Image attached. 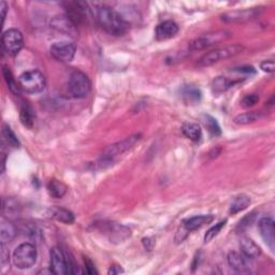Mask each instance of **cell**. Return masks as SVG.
<instances>
[{
	"label": "cell",
	"mask_w": 275,
	"mask_h": 275,
	"mask_svg": "<svg viewBox=\"0 0 275 275\" xmlns=\"http://www.w3.org/2000/svg\"><path fill=\"white\" fill-rule=\"evenodd\" d=\"M84 265L87 274H98L95 265H93V262L89 258V257H84Z\"/></svg>",
	"instance_id": "8d00e7d4"
},
{
	"label": "cell",
	"mask_w": 275,
	"mask_h": 275,
	"mask_svg": "<svg viewBox=\"0 0 275 275\" xmlns=\"http://www.w3.org/2000/svg\"><path fill=\"white\" fill-rule=\"evenodd\" d=\"M227 262L233 271L241 274H248L251 272V265L249 258L239 251H230L227 255Z\"/></svg>",
	"instance_id": "5bb4252c"
},
{
	"label": "cell",
	"mask_w": 275,
	"mask_h": 275,
	"mask_svg": "<svg viewBox=\"0 0 275 275\" xmlns=\"http://www.w3.org/2000/svg\"><path fill=\"white\" fill-rule=\"evenodd\" d=\"M182 132L184 136L194 142L200 141L202 137L201 127L195 122H185L182 126Z\"/></svg>",
	"instance_id": "7402d4cb"
},
{
	"label": "cell",
	"mask_w": 275,
	"mask_h": 275,
	"mask_svg": "<svg viewBox=\"0 0 275 275\" xmlns=\"http://www.w3.org/2000/svg\"><path fill=\"white\" fill-rule=\"evenodd\" d=\"M213 220H214V216L211 214L192 216V217L187 218L183 221V226L190 232V231L199 229V228H201L204 225L211 224Z\"/></svg>",
	"instance_id": "ffe728a7"
},
{
	"label": "cell",
	"mask_w": 275,
	"mask_h": 275,
	"mask_svg": "<svg viewBox=\"0 0 275 275\" xmlns=\"http://www.w3.org/2000/svg\"><path fill=\"white\" fill-rule=\"evenodd\" d=\"M51 216L62 224L71 225L74 223V215L67 209L63 208H53L51 209Z\"/></svg>",
	"instance_id": "44dd1931"
},
{
	"label": "cell",
	"mask_w": 275,
	"mask_h": 275,
	"mask_svg": "<svg viewBox=\"0 0 275 275\" xmlns=\"http://www.w3.org/2000/svg\"><path fill=\"white\" fill-rule=\"evenodd\" d=\"M261 114L259 112H246L238 115L235 119V122L237 125H248L251 122H255L260 119Z\"/></svg>",
	"instance_id": "f1b7e54d"
},
{
	"label": "cell",
	"mask_w": 275,
	"mask_h": 275,
	"mask_svg": "<svg viewBox=\"0 0 275 275\" xmlns=\"http://www.w3.org/2000/svg\"><path fill=\"white\" fill-rule=\"evenodd\" d=\"M2 75L4 78L5 83L8 85L9 91L15 96L21 95V90H22L21 86L20 84H17V82L15 81L12 72H11V70L7 66H3L2 68Z\"/></svg>",
	"instance_id": "d4e9b609"
},
{
	"label": "cell",
	"mask_w": 275,
	"mask_h": 275,
	"mask_svg": "<svg viewBox=\"0 0 275 275\" xmlns=\"http://www.w3.org/2000/svg\"><path fill=\"white\" fill-rule=\"evenodd\" d=\"M250 204V198L246 195H239L233 199V201L230 204L229 212L230 214H237L240 213L241 211H244L247 209Z\"/></svg>",
	"instance_id": "cb8c5ba5"
},
{
	"label": "cell",
	"mask_w": 275,
	"mask_h": 275,
	"mask_svg": "<svg viewBox=\"0 0 275 275\" xmlns=\"http://www.w3.org/2000/svg\"><path fill=\"white\" fill-rule=\"evenodd\" d=\"M48 191L52 197L61 199L66 195L67 186L63 184L62 182H61V181L53 179V180L50 181L49 184H48Z\"/></svg>",
	"instance_id": "484cf974"
},
{
	"label": "cell",
	"mask_w": 275,
	"mask_h": 275,
	"mask_svg": "<svg viewBox=\"0 0 275 275\" xmlns=\"http://www.w3.org/2000/svg\"><path fill=\"white\" fill-rule=\"evenodd\" d=\"M50 52L56 61L69 62L73 60L75 52H77V45L70 41H58V42L52 44Z\"/></svg>",
	"instance_id": "9c48e42d"
},
{
	"label": "cell",
	"mask_w": 275,
	"mask_h": 275,
	"mask_svg": "<svg viewBox=\"0 0 275 275\" xmlns=\"http://www.w3.org/2000/svg\"><path fill=\"white\" fill-rule=\"evenodd\" d=\"M0 9H1V16H2V24L4 23L5 17H7V11H8V4L5 1L0 2Z\"/></svg>",
	"instance_id": "60d3db41"
},
{
	"label": "cell",
	"mask_w": 275,
	"mask_h": 275,
	"mask_svg": "<svg viewBox=\"0 0 275 275\" xmlns=\"http://www.w3.org/2000/svg\"><path fill=\"white\" fill-rule=\"evenodd\" d=\"M100 229L113 243L124 242L131 236L129 228L119 223H103L100 225Z\"/></svg>",
	"instance_id": "30bf717a"
},
{
	"label": "cell",
	"mask_w": 275,
	"mask_h": 275,
	"mask_svg": "<svg viewBox=\"0 0 275 275\" xmlns=\"http://www.w3.org/2000/svg\"><path fill=\"white\" fill-rule=\"evenodd\" d=\"M20 119L22 124L25 127L31 129L34 122V112L31 105L24 103L21 107V112H20Z\"/></svg>",
	"instance_id": "4316f807"
},
{
	"label": "cell",
	"mask_w": 275,
	"mask_h": 275,
	"mask_svg": "<svg viewBox=\"0 0 275 275\" xmlns=\"http://www.w3.org/2000/svg\"><path fill=\"white\" fill-rule=\"evenodd\" d=\"M255 219H256V212H251V213L247 214L246 216H244V217L241 220H240L237 229L240 232L246 230L247 228H249L251 225H253Z\"/></svg>",
	"instance_id": "d6a6232c"
},
{
	"label": "cell",
	"mask_w": 275,
	"mask_h": 275,
	"mask_svg": "<svg viewBox=\"0 0 275 275\" xmlns=\"http://www.w3.org/2000/svg\"><path fill=\"white\" fill-rule=\"evenodd\" d=\"M24 45V38L20 31L11 28L2 34V50L11 56L19 54Z\"/></svg>",
	"instance_id": "ba28073f"
},
{
	"label": "cell",
	"mask_w": 275,
	"mask_h": 275,
	"mask_svg": "<svg viewBox=\"0 0 275 275\" xmlns=\"http://www.w3.org/2000/svg\"><path fill=\"white\" fill-rule=\"evenodd\" d=\"M95 16L102 29L113 36H122L129 28V23L118 11L109 5H100L95 11Z\"/></svg>",
	"instance_id": "6da1fadb"
},
{
	"label": "cell",
	"mask_w": 275,
	"mask_h": 275,
	"mask_svg": "<svg viewBox=\"0 0 275 275\" xmlns=\"http://www.w3.org/2000/svg\"><path fill=\"white\" fill-rule=\"evenodd\" d=\"M38 258V251L36 246L31 243H23L17 246L12 256L14 266L21 270L31 268Z\"/></svg>",
	"instance_id": "277c9868"
},
{
	"label": "cell",
	"mask_w": 275,
	"mask_h": 275,
	"mask_svg": "<svg viewBox=\"0 0 275 275\" xmlns=\"http://www.w3.org/2000/svg\"><path fill=\"white\" fill-rule=\"evenodd\" d=\"M235 83L236 82L230 81L226 77H217L213 80L212 84H211V90L214 93H223L229 90Z\"/></svg>",
	"instance_id": "603a6c76"
},
{
	"label": "cell",
	"mask_w": 275,
	"mask_h": 275,
	"mask_svg": "<svg viewBox=\"0 0 275 275\" xmlns=\"http://www.w3.org/2000/svg\"><path fill=\"white\" fill-rule=\"evenodd\" d=\"M66 11L67 16L71 20L75 25L81 24L83 22L87 15L90 14L91 9L89 8V4L86 2L82 1H75V2H68L66 4Z\"/></svg>",
	"instance_id": "4fadbf2b"
},
{
	"label": "cell",
	"mask_w": 275,
	"mask_h": 275,
	"mask_svg": "<svg viewBox=\"0 0 275 275\" xmlns=\"http://www.w3.org/2000/svg\"><path fill=\"white\" fill-rule=\"evenodd\" d=\"M226 224H227V219H224V220H220L219 223L215 224L212 228H210V229L207 231L206 236H204V242L209 243L210 241H212V240L216 236H218V233L223 230V228L226 226Z\"/></svg>",
	"instance_id": "4dcf8cb0"
},
{
	"label": "cell",
	"mask_w": 275,
	"mask_h": 275,
	"mask_svg": "<svg viewBox=\"0 0 275 275\" xmlns=\"http://www.w3.org/2000/svg\"><path fill=\"white\" fill-rule=\"evenodd\" d=\"M240 248H241V253L249 259L258 258L261 255V248L248 237H242L240 239Z\"/></svg>",
	"instance_id": "e0dca14e"
},
{
	"label": "cell",
	"mask_w": 275,
	"mask_h": 275,
	"mask_svg": "<svg viewBox=\"0 0 275 275\" xmlns=\"http://www.w3.org/2000/svg\"><path fill=\"white\" fill-rule=\"evenodd\" d=\"M259 101V96L256 93H250V95H246L242 99V105L244 108H250L254 107L256 103Z\"/></svg>",
	"instance_id": "e575fe53"
},
{
	"label": "cell",
	"mask_w": 275,
	"mask_h": 275,
	"mask_svg": "<svg viewBox=\"0 0 275 275\" xmlns=\"http://www.w3.org/2000/svg\"><path fill=\"white\" fill-rule=\"evenodd\" d=\"M141 139V133H134L132 136L127 137L122 141L114 143L112 145H109L107 149L103 151V153L100 157V162L105 165V163L113 162L120 155L125 154L126 152L133 148L139 140Z\"/></svg>",
	"instance_id": "3957f363"
},
{
	"label": "cell",
	"mask_w": 275,
	"mask_h": 275,
	"mask_svg": "<svg viewBox=\"0 0 275 275\" xmlns=\"http://www.w3.org/2000/svg\"><path fill=\"white\" fill-rule=\"evenodd\" d=\"M19 210V206H17V202L13 199H8V200H3V207H2V211L3 213L7 212L8 214H14L17 212Z\"/></svg>",
	"instance_id": "836d02e7"
},
{
	"label": "cell",
	"mask_w": 275,
	"mask_h": 275,
	"mask_svg": "<svg viewBox=\"0 0 275 275\" xmlns=\"http://www.w3.org/2000/svg\"><path fill=\"white\" fill-rule=\"evenodd\" d=\"M179 31H180V28L177 23L169 20V21H165L157 25L156 31H155V36H156V39L159 41L168 40V39H171L177 36Z\"/></svg>",
	"instance_id": "2e32d148"
},
{
	"label": "cell",
	"mask_w": 275,
	"mask_h": 275,
	"mask_svg": "<svg viewBox=\"0 0 275 275\" xmlns=\"http://www.w3.org/2000/svg\"><path fill=\"white\" fill-rule=\"evenodd\" d=\"M17 229L13 223L7 218L2 217L0 220V242L1 244H5L12 241L16 237Z\"/></svg>",
	"instance_id": "d6986e66"
},
{
	"label": "cell",
	"mask_w": 275,
	"mask_h": 275,
	"mask_svg": "<svg viewBox=\"0 0 275 275\" xmlns=\"http://www.w3.org/2000/svg\"><path fill=\"white\" fill-rule=\"evenodd\" d=\"M258 228L260 236L272 251L275 248V226L271 217H263L259 220Z\"/></svg>",
	"instance_id": "9a60e30c"
},
{
	"label": "cell",
	"mask_w": 275,
	"mask_h": 275,
	"mask_svg": "<svg viewBox=\"0 0 275 275\" xmlns=\"http://www.w3.org/2000/svg\"><path fill=\"white\" fill-rule=\"evenodd\" d=\"M92 84L89 77L80 70H73L68 80V91L73 98L82 99L89 95Z\"/></svg>",
	"instance_id": "5b68a950"
},
{
	"label": "cell",
	"mask_w": 275,
	"mask_h": 275,
	"mask_svg": "<svg viewBox=\"0 0 275 275\" xmlns=\"http://www.w3.org/2000/svg\"><path fill=\"white\" fill-rule=\"evenodd\" d=\"M204 124H206L209 131L213 134V136H220L221 130L220 126L218 125L217 121L211 115H204Z\"/></svg>",
	"instance_id": "1f68e13d"
},
{
	"label": "cell",
	"mask_w": 275,
	"mask_h": 275,
	"mask_svg": "<svg viewBox=\"0 0 275 275\" xmlns=\"http://www.w3.org/2000/svg\"><path fill=\"white\" fill-rule=\"evenodd\" d=\"M121 273H124V270H122V267H120V266H112L108 271V274H110V275H115V274H121Z\"/></svg>",
	"instance_id": "ab89813d"
},
{
	"label": "cell",
	"mask_w": 275,
	"mask_h": 275,
	"mask_svg": "<svg viewBox=\"0 0 275 275\" xmlns=\"http://www.w3.org/2000/svg\"><path fill=\"white\" fill-rule=\"evenodd\" d=\"M2 137L5 140V142L8 143V145L12 146V148H20L21 143L19 141V139H17L15 133L8 125L2 126Z\"/></svg>",
	"instance_id": "f546056e"
},
{
	"label": "cell",
	"mask_w": 275,
	"mask_h": 275,
	"mask_svg": "<svg viewBox=\"0 0 275 275\" xmlns=\"http://www.w3.org/2000/svg\"><path fill=\"white\" fill-rule=\"evenodd\" d=\"M235 71L237 72H241V73H245V74H255L256 70L254 69V67L251 66H245V67H240L235 69Z\"/></svg>",
	"instance_id": "f35d334b"
},
{
	"label": "cell",
	"mask_w": 275,
	"mask_h": 275,
	"mask_svg": "<svg viewBox=\"0 0 275 275\" xmlns=\"http://www.w3.org/2000/svg\"><path fill=\"white\" fill-rule=\"evenodd\" d=\"M201 91L195 86H185L182 90V96L186 102L196 103L199 102L201 99Z\"/></svg>",
	"instance_id": "83f0119b"
},
{
	"label": "cell",
	"mask_w": 275,
	"mask_h": 275,
	"mask_svg": "<svg viewBox=\"0 0 275 275\" xmlns=\"http://www.w3.org/2000/svg\"><path fill=\"white\" fill-rule=\"evenodd\" d=\"M243 51H244V46L241 44L226 45L223 46V48L215 49L213 51L207 53V54H204L200 60L198 61L197 65L202 68L213 66L215 63L227 60V58H230L240 54V53H242Z\"/></svg>",
	"instance_id": "7a4b0ae2"
},
{
	"label": "cell",
	"mask_w": 275,
	"mask_h": 275,
	"mask_svg": "<svg viewBox=\"0 0 275 275\" xmlns=\"http://www.w3.org/2000/svg\"><path fill=\"white\" fill-rule=\"evenodd\" d=\"M260 68L262 71L268 72V73H273L274 72V61H263L260 63Z\"/></svg>",
	"instance_id": "74e56055"
},
{
	"label": "cell",
	"mask_w": 275,
	"mask_h": 275,
	"mask_svg": "<svg viewBox=\"0 0 275 275\" xmlns=\"http://www.w3.org/2000/svg\"><path fill=\"white\" fill-rule=\"evenodd\" d=\"M50 267L51 272L56 275L68 274L67 253L58 246L53 247L50 251Z\"/></svg>",
	"instance_id": "8fae6325"
},
{
	"label": "cell",
	"mask_w": 275,
	"mask_h": 275,
	"mask_svg": "<svg viewBox=\"0 0 275 275\" xmlns=\"http://www.w3.org/2000/svg\"><path fill=\"white\" fill-rule=\"evenodd\" d=\"M51 24L56 29V31L63 33L71 34V36H73V34H75V32H77V25H75L67 15L56 16L55 19H53Z\"/></svg>",
	"instance_id": "ac0fdd59"
},
{
	"label": "cell",
	"mask_w": 275,
	"mask_h": 275,
	"mask_svg": "<svg viewBox=\"0 0 275 275\" xmlns=\"http://www.w3.org/2000/svg\"><path fill=\"white\" fill-rule=\"evenodd\" d=\"M188 233H189V231L187 230L186 228L182 225V227H181L180 229L178 230L177 236H175V242H177L178 244L182 243L184 240L187 238V236H188Z\"/></svg>",
	"instance_id": "d590c367"
},
{
	"label": "cell",
	"mask_w": 275,
	"mask_h": 275,
	"mask_svg": "<svg viewBox=\"0 0 275 275\" xmlns=\"http://www.w3.org/2000/svg\"><path fill=\"white\" fill-rule=\"evenodd\" d=\"M262 11V8H250L229 11L221 15V20L227 23H243L255 19Z\"/></svg>",
	"instance_id": "7c38bea8"
},
{
	"label": "cell",
	"mask_w": 275,
	"mask_h": 275,
	"mask_svg": "<svg viewBox=\"0 0 275 275\" xmlns=\"http://www.w3.org/2000/svg\"><path fill=\"white\" fill-rule=\"evenodd\" d=\"M21 89L28 93H39L43 92L46 85L45 77L39 70H29L22 73L19 78Z\"/></svg>",
	"instance_id": "8992f818"
},
{
	"label": "cell",
	"mask_w": 275,
	"mask_h": 275,
	"mask_svg": "<svg viewBox=\"0 0 275 275\" xmlns=\"http://www.w3.org/2000/svg\"><path fill=\"white\" fill-rule=\"evenodd\" d=\"M231 37V32L227 31H216L200 34V36L195 38L189 43V49L191 51H201L208 49L210 46L218 44L220 42L228 40Z\"/></svg>",
	"instance_id": "52a82bcc"
}]
</instances>
